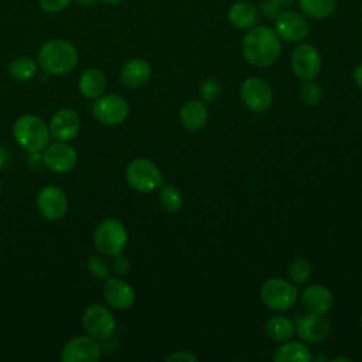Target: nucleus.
Instances as JSON below:
<instances>
[{"label": "nucleus", "instance_id": "nucleus-1", "mask_svg": "<svg viewBox=\"0 0 362 362\" xmlns=\"http://www.w3.org/2000/svg\"><path fill=\"white\" fill-rule=\"evenodd\" d=\"M242 54L245 59L259 68L272 66L281 54V40L267 25H255L242 40Z\"/></svg>", "mask_w": 362, "mask_h": 362}, {"label": "nucleus", "instance_id": "nucleus-2", "mask_svg": "<svg viewBox=\"0 0 362 362\" xmlns=\"http://www.w3.org/2000/svg\"><path fill=\"white\" fill-rule=\"evenodd\" d=\"M79 55L75 45L62 38L48 40L37 54L38 66L49 75H65L78 65Z\"/></svg>", "mask_w": 362, "mask_h": 362}, {"label": "nucleus", "instance_id": "nucleus-3", "mask_svg": "<svg viewBox=\"0 0 362 362\" xmlns=\"http://www.w3.org/2000/svg\"><path fill=\"white\" fill-rule=\"evenodd\" d=\"M13 136L20 147L31 154L42 153L49 144V127L34 115L20 116L13 126Z\"/></svg>", "mask_w": 362, "mask_h": 362}, {"label": "nucleus", "instance_id": "nucleus-4", "mask_svg": "<svg viewBox=\"0 0 362 362\" xmlns=\"http://www.w3.org/2000/svg\"><path fill=\"white\" fill-rule=\"evenodd\" d=\"M129 240L126 226L115 218L100 222L93 233V245L105 256H116L123 253Z\"/></svg>", "mask_w": 362, "mask_h": 362}, {"label": "nucleus", "instance_id": "nucleus-5", "mask_svg": "<svg viewBox=\"0 0 362 362\" xmlns=\"http://www.w3.org/2000/svg\"><path fill=\"white\" fill-rule=\"evenodd\" d=\"M262 303L273 311H286L298 300V290L293 281L280 277L266 280L260 287Z\"/></svg>", "mask_w": 362, "mask_h": 362}, {"label": "nucleus", "instance_id": "nucleus-6", "mask_svg": "<svg viewBox=\"0 0 362 362\" xmlns=\"http://www.w3.org/2000/svg\"><path fill=\"white\" fill-rule=\"evenodd\" d=\"M126 181L137 192H151L164 182L157 164L148 158H134L126 168Z\"/></svg>", "mask_w": 362, "mask_h": 362}, {"label": "nucleus", "instance_id": "nucleus-7", "mask_svg": "<svg viewBox=\"0 0 362 362\" xmlns=\"http://www.w3.org/2000/svg\"><path fill=\"white\" fill-rule=\"evenodd\" d=\"M290 65L294 75L301 81L315 79L322 68L320 51L310 42H298L291 52Z\"/></svg>", "mask_w": 362, "mask_h": 362}, {"label": "nucleus", "instance_id": "nucleus-8", "mask_svg": "<svg viewBox=\"0 0 362 362\" xmlns=\"http://www.w3.org/2000/svg\"><path fill=\"white\" fill-rule=\"evenodd\" d=\"M130 107L124 98L115 93L100 95L95 99L92 113L98 122L105 126H117L129 116Z\"/></svg>", "mask_w": 362, "mask_h": 362}, {"label": "nucleus", "instance_id": "nucleus-9", "mask_svg": "<svg viewBox=\"0 0 362 362\" xmlns=\"http://www.w3.org/2000/svg\"><path fill=\"white\" fill-rule=\"evenodd\" d=\"M82 324L86 334L98 341L107 339L116 329V320L112 311L100 304H93L85 310Z\"/></svg>", "mask_w": 362, "mask_h": 362}, {"label": "nucleus", "instance_id": "nucleus-10", "mask_svg": "<svg viewBox=\"0 0 362 362\" xmlns=\"http://www.w3.org/2000/svg\"><path fill=\"white\" fill-rule=\"evenodd\" d=\"M274 31L283 41L301 42L310 34V21L301 11L283 10L274 18Z\"/></svg>", "mask_w": 362, "mask_h": 362}, {"label": "nucleus", "instance_id": "nucleus-11", "mask_svg": "<svg viewBox=\"0 0 362 362\" xmlns=\"http://www.w3.org/2000/svg\"><path fill=\"white\" fill-rule=\"evenodd\" d=\"M239 96L243 105L256 113L267 110L273 100L270 85L259 76L246 78L240 85Z\"/></svg>", "mask_w": 362, "mask_h": 362}, {"label": "nucleus", "instance_id": "nucleus-12", "mask_svg": "<svg viewBox=\"0 0 362 362\" xmlns=\"http://www.w3.org/2000/svg\"><path fill=\"white\" fill-rule=\"evenodd\" d=\"M37 208L48 221L62 219L68 211V197L62 188L47 185L37 195Z\"/></svg>", "mask_w": 362, "mask_h": 362}, {"label": "nucleus", "instance_id": "nucleus-13", "mask_svg": "<svg viewBox=\"0 0 362 362\" xmlns=\"http://www.w3.org/2000/svg\"><path fill=\"white\" fill-rule=\"evenodd\" d=\"M102 355V348L98 339L89 335H78L69 339L62 352V362H96Z\"/></svg>", "mask_w": 362, "mask_h": 362}, {"label": "nucleus", "instance_id": "nucleus-14", "mask_svg": "<svg viewBox=\"0 0 362 362\" xmlns=\"http://www.w3.org/2000/svg\"><path fill=\"white\" fill-rule=\"evenodd\" d=\"M42 161L48 170L57 174H65L75 168L78 163V154L72 146L66 141H57L48 144L42 151Z\"/></svg>", "mask_w": 362, "mask_h": 362}, {"label": "nucleus", "instance_id": "nucleus-15", "mask_svg": "<svg viewBox=\"0 0 362 362\" xmlns=\"http://www.w3.org/2000/svg\"><path fill=\"white\" fill-rule=\"evenodd\" d=\"M294 329L300 339H303L304 342L318 344L328 337L331 331V322L324 314L307 313L297 318Z\"/></svg>", "mask_w": 362, "mask_h": 362}, {"label": "nucleus", "instance_id": "nucleus-16", "mask_svg": "<svg viewBox=\"0 0 362 362\" xmlns=\"http://www.w3.org/2000/svg\"><path fill=\"white\" fill-rule=\"evenodd\" d=\"M102 293L105 301L115 310H129L136 300L133 287L120 277H107L103 283Z\"/></svg>", "mask_w": 362, "mask_h": 362}, {"label": "nucleus", "instance_id": "nucleus-17", "mask_svg": "<svg viewBox=\"0 0 362 362\" xmlns=\"http://www.w3.org/2000/svg\"><path fill=\"white\" fill-rule=\"evenodd\" d=\"M49 133L58 141H69L75 139L81 130L79 115L69 107L57 110L49 120Z\"/></svg>", "mask_w": 362, "mask_h": 362}, {"label": "nucleus", "instance_id": "nucleus-18", "mask_svg": "<svg viewBox=\"0 0 362 362\" xmlns=\"http://www.w3.org/2000/svg\"><path fill=\"white\" fill-rule=\"evenodd\" d=\"M300 301L307 313L325 314L334 305V294L325 286L311 284L303 290Z\"/></svg>", "mask_w": 362, "mask_h": 362}, {"label": "nucleus", "instance_id": "nucleus-19", "mask_svg": "<svg viewBox=\"0 0 362 362\" xmlns=\"http://www.w3.org/2000/svg\"><path fill=\"white\" fill-rule=\"evenodd\" d=\"M260 11L256 4L246 1V0H239L230 4L228 8V21L238 30H250L252 27L257 25Z\"/></svg>", "mask_w": 362, "mask_h": 362}, {"label": "nucleus", "instance_id": "nucleus-20", "mask_svg": "<svg viewBox=\"0 0 362 362\" xmlns=\"http://www.w3.org/2000/svg\"><path fill=\"white\" fill-rule=\"evenodd\" d=\"M208 120V107L204 100H187L180 109V122L185 130L198 132L204 129Z\"/></svg>", "mask_w": 362, "mask_h": 362}, {"label": "nucleus", "instance_id": "nucleus-21", "mask_svg": "<svg viewBox=\"0 0 362 362\" xmlns=\"http://www.w3.org/2000/svg\"><path fill=\"white\" fill-rule=\"evenodd\" d=\"M151 76V66L143 58L129 59L120 69V82L127 88L143 86Z\"/></svg>", "mask_w": 362, "mask_h": 362}, {"label": "nucleus", "instance_id": "nucleus-22", "mask_svg": "<svg viewBox=\"0 0 362 362\" xmlns=\"http://www.w3.org/2000/svg\"><path fill=\"white\" fill-rule=\"evenodd\" d=\"M78 88L85 98L96 99L106 89V75L99 68H88L81 74Z\"/></svg>", "mask_w": 362, "mask_h": 362}, {"label": "nucleus", "instance_id": "nucleus-23", "mask_svg": "<svg viewBox=\"0 0 362 362\" xmlns=\"http://www.w3.org/2000/svg\"><path fill=\"white\" fill-rule=\"evenodd\" d=\"M276 362H310L313 359L310 348L304 341H286L274 349Z\"/></svg>", "mask_w": 362, "mask_h": 362}, {"label": "nucleus", "instance_id": "nucleus-24", "mask_svg": "<svg viewBox=\"0 0 362 362\" xmlns=\"http://www.w3.org/2000/svg\"><path fill=\"white\" fill-rule=\"evenodd\" d=\"M338 0H297L300 11L310 20H325L337 10Z\"/></svg>", "mask_w": 362, "mask_h": 362}, {"label": "nucleus", "instance_id": "nucleus-25", "mask_svg": "<svg viewBox=\"0 0 362 362\" xmlns=\"http://www.w3.org/2000/svg\"><path fill=\"white\" fill-rule=\"evenodd\" d=\"M264 329H266V334L269 335L270 339H273L276 342H280V344L291 339L293 335L296 334L293 321L288 320L284 315L270 317L264 324Z\"/></svg>", "mask_w": 362, "mask_h": 362}, {"label": "nucleus", "instance_id": "nucleus-26", "mask_svg": "<svg viewBox=\"0 0 362 362\" xmlns=\"http://www.w3.org/2000/svg\"><path fill=\"white\" fill-rule=\"evenodd\" d=\"M8 75L17 82L31 81L38 72V62L30 57L20 55L10 61L7 66Z\"/></svg>", "mask_w": 362, "mask_h": 362}, {"label": "nucleus", "instance_id": "nucleus-27", "mask_svg": "<svg viewBox=\"0 0 362 362\" xmlns=\"http://www.w3.org/2000/svg\"><path fill=\"white\" fill-rule=\"evenodd\" d=\"M182 194L181 191L171 184H163L160 187V192H158V204L161 206V209H164L168 214H175L182 208Z\"/></svg>", "mask_w": 362, "mask_h": 362}, {"label": "nucleus", "instance_id": "nucleus-28", "mask_svg": "<svg viewBox=\"0 0 362 362\" xmlns=\"http://www.w3.org/2000/svg\"><path fill=\"white\" fill-rule=\"evenodd\" d=\"M311 272H313L311 263H310L307 259H303V257L294 259V260L290 263L288 269H287L288 279H290V281H293L296 286L307 283L308 279L311 277Z\"/></svg>", "mask_w": 362, "mask_h": 362}, {"label": "nucleus", "instance_id": "nucleus-29", "mask_svg": "<svg viewBox=\"0 0 362 362\" xmlns=\"http://www.w3.org/2000/svg\"><path fill=\"white\" fill-rule=\"evenodd\" d=\"M300 96L307 106H315L322 98V89L314 81H304L300 89Z\"/></svg>", "mask_w": 362, "mask_h": 362}, {"label": "nucleus", "instance_id": "nucleus-30", "mask_svg": "<svg viewBox=\"0 0 362 362\" xmlns=\"http://www.w3.org/2000/svg\"><path fill=\"white\" fill-rule=\"evenodd\" d=\"M89 274H92L96 280H106L110 274L109 263L100 256H90L86 263Z\"/></svg>", "mask_w": 362, "mask_h": 362}, {"label": "nucleus", "instance_id": "nucleus-31", "mask_svg": "<svg viewBox=\"0 0 362 362\" xmlns=\"http://www.w3.org/2000/svg\"><path fill=\"white\" fill-rule=\"evenodd\" d=\"M222 85L215 78H206L199 83V95L204 102H214L221 93Z\"/></svg>", "mask_w": 362, "mask_h": 362}, {"label": "nucleus", "instance_id": "nucleus-32", "mask_svg": "<svg viewBox=\"0 0 362 362\" xmlns=\"http://www.w3.org/2000/svg\"><path fill=\"white\" fill-rule=\"evenodd\" d=\"M74 0H38V4L41 7V10H44L45 13L54 14V13H59L62 10H65L66 7L71 6Z\"/></svg>", "mask_w": 362, "mask_h": 362}, {"label": "nucleus", "instance_id": "nucleus-33", "mask_svg": "<svg viewBox=\"0 0 362 362\" xmlns=\"http://www.w3.org/2000/svg\"><path fill=\"white\" fill-rule=\"evenodd\" d=\"M113 257H115V259H113V264H112L113 270H115L119 276L127 274V272L130 270V260H129V257H127L126 255H123V253H119V255H116V256H113Z\"/></svg>", "mask_w": 362, "mask_h": 362}, {"label": "nucleus", "instance_id": "nucleus-34", "mask_svg": "<svg viewBox=\"0 0 362 362\" xmlns=\"http://www.w3.org/2000/svg\"><path fill=\"white\" fill-rule=\"evenodd\" d=\"M259 11H260L263 16H266L267 18L274 20L283 10L279 8V7H277L274 3H272L270 0H264V1H262Z\"/></svg>", "mask_w": 362, "mask_h": 362}, {"label": "nucleus", "instance_id": "nucleus-35", "mask_svg": "<svg viewBox=\"0 0 362 362\" xmlns=\"http://www.w3.org/2000/svg\"><path fill=\"white\" fill-rule=\"evenodd\" d=\"M167 362H195L197 356L189 351H177L167 356Z\"/></svg>", "mask_w": 362, "mask_h": 362}, {"label": "nucleus", "instance_id": "nucleus-36", "mask_svg": "<svg viewBox=\"0 0 362 362\" xmlns=\"http://www.w3.org/2000/svg\"><path fill=\"white\" fill-rule=\"evenodd\" d=\"M10 158H11L10 151L4 146H0V170L6 168L8 165Z\"/></svg>", "mask_w": 362, "mask_h": 362}, {"label": "nucleus", "instance_id": "nucleus-37", "mask_svg": "<svg viewBox=\"0 0 362 362\" xmlns=\"http://www.w3.org/2000/svg\"><path fill=\"white\" fill-rule=\"evenodd\" d=\"M352 79L358 88L362 89V62L358 64L352 71Z\"/></svg>", "mask_w": 362, "mask_h": 362}, {"label": "nucleus", "instance_id": "nucleus-38", "mask_svg": "<svg viewBox=\"0 0 362 362\" xmlns=\"http://www.w3.org/2000/svg\"><path fill=\"white\" fill-rule=\"evenodd\" d=\"M272 3H274L279 8H281V10H284L286 7H290L296 0H270Z\"/></svg>", "mask_w": 362, "mask_h": 362}, {"label": "nucleus", "instance_id": "nucleus-39", "mask_svg": "<svg viewBox=\"0 0 362 362\" xmlns=\"http://www.w3.org/2000/svg\"><path fill=\"white\" fill-rule=\"evenodd\" d=\"M76 3H79L81 6H93L98 0H74Z\"/></svg>", "mask_w": 362, "mask_h": 362}, {"label": "nucleus", "instance_id": "nucleus-40", "mask_svg": "<svg viewBox=\"0 0 362 362\" xmlns=\"http://www.w3.org/2000/svg\"><path fill=\"white\" fill-rule=\"evenodd\" d=\"M331 362H339V361H344V362H351L352 359L348 358V356H337V358H332V359H328Z\"/></svg>", "mask_w": 362, "mask_h": 362}, {"label": "nucleus", "instance_id": "nucleus-41", "mask_svg": "<svg viewBox=\"0 0 362 362\" xmlns=\"http://www.w3.org/2000/svg\"><path fill=\"white\" fill-rule=\"evenodd\" d=\"M105 4H110V6H115V4H120L123 3L124 0H102Z\"/></svg>", "mask_w": 362, "mask_h": 362}, {"label": "nucleus", "instance_id": "nucleus-42", "mask_svg": "<svg viewBox=\"0 0 362 362\" xmlns=\"http://www.w3.org/2000/svg\"><path fill=\"white\" fill-rule=\"evenodd\" d=\"M359 324H361V327H362V314H361V318H359Z\"/></svg>", "mask_w": 362, "mask_h": 362}, {"label": "nucleus", "instance_id": "nucleus-43", "mask_svg": "<svg viewBox=\"0 0 362 362\" xmlns=\"http://www.w3.org/2000/svg\"><path fill=\"white\" fill-rule=\"evenodd\" d=\"M0 189H1V181H0Z\"/></svg>", "mask_w": 362, "mask_h": 362}]
</instances>
